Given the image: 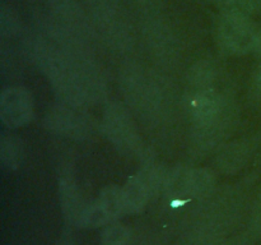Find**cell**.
I'll use <instances>...</instances> for the list:
<instances>
[{"label": "cell", "instance_id": "4fadbf2b", "mask_svg": "<svg viewBox=\"0 0 261 245\" xmlns=\"http://www.w3.org/2000/svg\"><path fill=\"white\" fill-rule=\"evenodd\" d=\"M130 232L125 226L120 224L110 225L106 227L102 235V244L103 245H126L129 240Z\"/></svg>", "mask_w": 261, "mask_h": 245}, {"label": "cell", "instance_id": "7c38bea8", "mask_svg": "<svg viewBox=\"0 0 261 245\" xmlns=\"http://www.w3.org/2000/svg\"><path fill=\"white\" fill-rule=\"evenodd\" d=\"M110 216L106 212V209L102 207V204L98 201L96 202L92 206L84 208L83 213H82L81 222L84 225H88V226H101V225L107 224L110 221Z\"/></svg>", "mask_w": 261, "mask_h": 245}, {"label": "cell", "instance_id": "5b68a950", "mask_svg": "<svg viewBox=\"0 0 261 245\" xmlns=\"http://www.w3.org/2000/svg\"><path fill=\"white\" fill-rule=\"evenodd\" d=\"M46 125L54 132L68 137H83L86 134V122L82 116L65 106L51 110L46 116Z\"/></svg>", "mask_w": 261, "mask_h": 245}, {"label": "cell", "instance_id": "277c9868", "mask_svg": "<svg viewBox=\"0 0 261 245\" xmlns=\"http://www.w3.org/2000/svg\"><path fill=\"white\" fill-rule=\"evenodd\" d=\"M190 111L198 127H206L219 121L222 114V99L217 92L204 89L190 101Z\"/></svg>", "mask_w": 261, "mask_h": 245}, {"label": "cell", "instance_id": "6da1fadb", "mask_svg": "<svg viewBox=\"0 0 261 245\" xmlns=\"http://www.w3.org/2000/svg\"><path fill=\"white\" fill-rule=\"evenodd\" d=\"M256 35L257 32L247 14L224 13L219 22V42L232 54H246L255 50Z\"/></svg>", "mask_w": 261, "mask_h": 245}, {"label": "cell", "instance_id": "9a60e30c", "mask_svg": "<svg viewBox=\"0 0 261 245\" xmlns=\"http://www.w3.org/2000/svg\"><path fill=\"white\" fill-rule=\"evenodd\" d=\"M255 50L261 55V30L256 35V42H255Z\"/></svg>", "mask_w": 261, "mask_h": 245}, {"label": "cell", "instance_id": "8fae6325", "mask_svg": "<svg viewBox=\"0 0 261 245\" xmlns=\"http://www.w3.org/2000/svg\"><path fill=\"white\" fill-rule=\"evenodd\" d=\"M245 161V150L236 143V144L227 145L221 152L218 157L219 167L227 173H233L240 168V166Z\"/></svg>", "mask_w": 261, "mask_h": 245}, {"label": "cell", "instance_id": "2e32d148", "mask_svg": "<svg viewBox=\"0 0 261 245\" xmlns=\"http://www.w3.org/2000/svg\"><path fill=\"white\" fill-rule=\"evenodd\" d=\"M255 83H256V86L261 89V66L257 69L256 76H255Z\"/></svg>", "mask_w": 261, "mask_h": 245}, {"label": "cell", "instance_id": "5bb4252c", "mask_svg": "<svg viewBox=\"0 0 261 245\" xmlns=\"http://www.w3.org/2000/svg\"><path fill=\"white\" fill-rule=\"evenodd\" d=\"M191 76V82L194 84H198V86H205L209 82L212 81L214 76V69L212 68L211 64L208 63H198L193 68V70L190 71Z\"/></svg>", "mask_w": 261, "mask_h": 245}, {"label": "cell", "instance_id": "9c48e42d", "mask_svg": "<svg viewBox=\"0 0 261 245\" xmlns=\"http://www.w3.org/2000/svg\"><path fill=\"white\" fill-rule=\"evenodd\" d=\"M60 198L65 213L73 216L74 218L81 219L84 209L81 208L78 190L75 184L70 179H63L60 181Z\"/></svg>", "mask_w": 261, "mask_h": 245}, {"label": "cell", "instance_id": "30bf717a", "mask_svg": "<svg viewBox=\"0 0 261 245\" xmlns=\"http://www.w3.org/2000/svg\"><path fill=\"white\" fill-rule=\"evenodd\" d=\"M98 202L106 209L111 219L119 216L122 212H125L124 191H122V188L117 185L106 186L102 190Z\"/></svg>", "mask_w": 261, "mask_h": 245}, {"label": "cell", "instance_id": "52a82bcc", "mask_svg": "<svg viewBox=\"0 0 261 245\" xmlns=\"http://www.w3.org/2000/svg\"><path fill=\"white\" fill-rule=\"evenodd\" d=\"M214 186V178L206 168H195L185 173L182 179V188L186 193L194 197H205Z\"/></svg>", "mask_w": 261, "mask_h": 245}, {"label": "cell", "instance_id": "7a4b0ae2", "mask_svg": "<svg viewBox=\"0 0 261 245\" xmlns=\"http://www.w3.org/2000/svg\"><path fill=\"white\" fill-rule=\"evenodd\" d=\"M103 130L110 142L122 153L135 152L139 147L138 135L132 116L122 105L114 102L105 111Z\"/></svg>", "mask_w": 261, "mask_h": 245}, {"label": "cell", "instance_id": "8992f818", "mask_svg": "<svg viewBox=\"0 0 261 245\" xmlns=\"http://www.w3.org/2000/svg\"><path fill=\"white\" fill-rule=\"evenodd\" d=\"M125 201V212H139L145 206L150 190L144 181L135 175L129 179L126 185L122 188Z\"/></svg>", "mask_w": 261, "mask_h": 245}, {"label": "cell", "instance_id": "ba28073f", "mask_svg": "<svg viewBox=\"0 0 261 245\" xmlns=\"http://www.w3.org/2000/svg\"><path fill=\"white\" fill-rule=\"evenodd\" d=\"M23 160L22 140L14 135H8L0 143V161L7 170H15Z\"/></svg>", "mask_w": 261, "mask_h": 245}, {"label": "cell", "instance_id": "3957f363", "mask_svg": "<svg viewBox=\"0 0 261 245\" xmlns=\"http://www.w3.org/2000/svg\"><path fill=\"white\" fill-rule=\"evenodd\" d=\"M33 115L30 92L22 87H9L0 96V119L5 127L14 129L27 124Z\"/></svg>", "mask_w": 261, "mask_h": 245}]
</instances>
